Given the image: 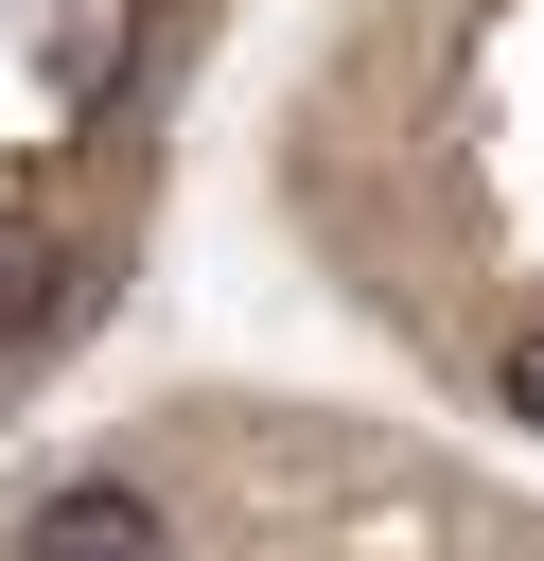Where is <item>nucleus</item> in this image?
<instances>
[{
	"label": "nucleus",
	"mask_w": 544,
	"mask_h": 561,
	"mask_svg": "<svg viewBox=\"0 0 544 561\" xmlns=\"http://www.w3.org/2000/svg\"><path fill=\"white\" fill-rule=\"evenodd\" d=\"M18 561H175V526H158L140 473H70V491L18 508Z\"/></svg>",
	"instance_id": "obj_1"
}]
</instances>
